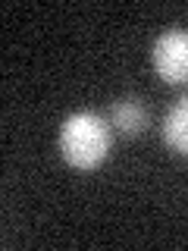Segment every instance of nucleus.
Masks as SVG:
<instances>
[{
    "label": "nucleus",
    "instance_id": "2",
    "mask_svg": "<svg viewBox=\"0 0 188 251\" xmlns=\"http://www.w3.org/2000/svg\"><path fill=\"white\" fill-rule=\"evenodd\" d=\"M151 60L157 75L166 85L188 82V31L185 28H166L154 38Z\"/></svg>",
    "mask_w": 188,
    "mask_h": 251
},
{
    "label": "nucleus",
    "instance_id": "1",
    "mask_svg": "<svg viewBox=\"0 0 188 251\" xmlns=\"http://www.w3.org/2000/svg\"><path fill=\"white\" fill-rule=\"evenodd\" d=\"M60 154L75 170H97L110 154V123L94 110H78L60 126Z\"/></svg>",
    "mask_w": 188,
    "mask_h": 251
},
{
    "label": "nucleus",
    "instance_id": "3",
    "mask_svg": "<svg viewBox=\"0 0 188 251\" xmlns=\"http://www.w3.org/2000/svg\"><path fill=\"white\" fill-rule=\"evenodd\" d=\"M151 123L147 104L141 98H119L110 107V126H113L119 135H141Z\"/></svg>",
    "mask_w": 188,
    "mask_h": 251
},
{
    "label": "nucleus",
    "instance_id": "4",
    "mask_svg": "<svg viewBox=\"0 0 188 251\" xmlns=\"http://www.w3.org/2000/svg\"><path fill=\"white\" fill-rule=\"evenodd\" d=\"M163 141L172 154L188 157V94L169 107L166 120H163Z\"/></svg>",
    "mask_w": 188,
    "mask_h": 251
}]
</instances>
